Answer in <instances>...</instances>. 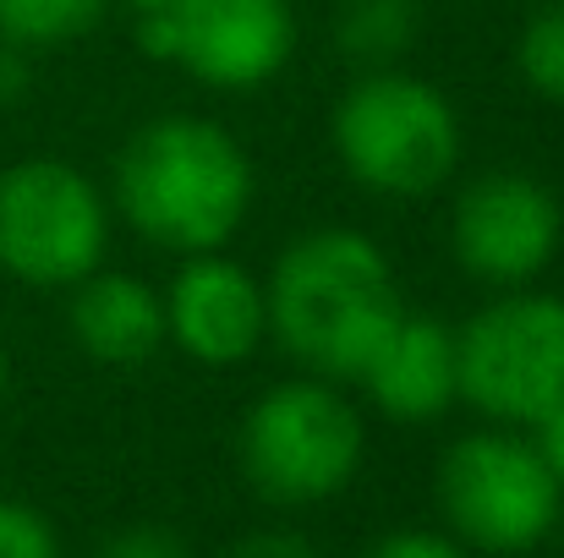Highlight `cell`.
Wrapping results in <instances>:
<instances>
[{"label": "cell", "mask_w": 564, "mask_h": 558, "mask_svg": "<svg viewBox=\"0 0 564 558\" xmlns=\"http://www.w3.org/2000/svg\"><path fill=\"white\" fill-rule=\"evenodd\" d=\"M422 28V0H340L335 39L357 66H394Z\"/></svg>", "instance_id": "obj_13"}, {"label": "cell", "mask_w": 564, "mask_h": 558, "mask_svg": "<svg viewBox=\"0 0 564 558\" xmlns=\"http://www.w3.org/2000/svg\"><path fill=\"white\" fill-rule=\"evenodd\" d=\"M33 94V50L0 39V105H22Z\"/></svg>", "instance_id": "obj_20"}, {"label": "cell", "mask_w": 564, "mask_h": 558, "mask_svg": "<svg viewBox=\"0 0 564 558\" xmlns=\"http://www.w3.org/2000/svg\"><path fill=\"white\" fill-rule=\"evenodd\" d=\"M263 307L280 351L329 383H362L405 318L389 252L346 225L285 241L263 280Z\"/></svg>", "instance_id": "obj_1"}, {"label": "cell", "mask_w": 564, "mask_h": 558, "mask_svg": "<svg viewBox=\"0 0 564 558\" xmlns=\"http://www.w3.org/2000/svg\"><path fill=\"white\" fill-rule=\"evenodd\" d=\"M110 252V203L72 160L33 154L0 171V274L72 291Z\"/></svg>", "instance_id": "obj_6"}, {"label": "cell", "mask_w": 564, "mask_h": 558, "mask_svg": "<svg viewBox=\"0 0 564 558\" xmlns=\"http://www.w3.org/2000/svg\"><path fill=\"white\" fill-rule=\"evenodd\" d=\"M225 558H324V554H318L307 537H296V532H252V537H241Z\"/></svg>", "instance_id": "obj_19"}, {"label": "cell", "mask_w": 564, "mask_h": 558, "mask_svg": "<svg viewBox=\"0 0 564 558\" xmlns=\"http://www.w3.org/2000/svg\"><path fill=\"white\" fill-rule=\"evenodd\" d=\"M138 11H160V6H171V0H132Z\"/></svg>", "instance_id": "obj_23"}, {"label": "cell", "mask_w": 564, "mask_h": 558, "mask_svg": "<svg viewBox=\"0 0 564 558\" xmlns=\"http://www.w3.org/2000/svg\"><path fill=\"white\" fill-rule=\"evenodd\" d=\"M66 329L77 351L99 368H143L165 346V296L127 274V269H94L88 280L72 285L66 302Z\"/></svg>", "instance_id": "obj_11"}, {"label": "cell", "mask_w": 564, "mask_h": 558, "mask_svg": "<svg viewBox=\"0 0 564 558\" xmlns=\"http://www.w3.org/2000/svg\"><path fill=\"white\" fill-rule=\"evenodd\" d=\"M460 400L499 427H538L564 405V296L505 291L455 329Z\"/></svg>", "instance_id": "obj_7"}, {"label": "cell", "mask_w": 564, "mask_h": 558, "mask_svg": "<svg viewBox=\"0 0 564 558\" xmlns=\"http://www.w3.org/2000/svg\"><path fill=\"white\" fill-rule=\"evenodd\" d=\"M362 389L389 422H438L460 400L455 329L438 318H400L389 346L362 372Z\"/></svg>", "instance_id": "obj_12"}, {"label": "cell", "mask_w": 564, "mask_h": 558, "mask_svg": "<svg viewBox=\"0 0 564 558\" xmlns=\"http://www.w3.org/2000/svg\"><path fill=\"white\" fill-rule=\"evenodd\" d=\"M532 433H538V438H532V444H538V455L549 460L554 482L564 488V405H554V411H549V416H543Z\"/></svg>", "instance_id": "obj_21"}, {"label": "cell", "mask_w": 564, "mask_h": 558, "mask_svg": "<svg viewBox=\"0 0 564 558\" xmlns=\"http://www.w3.org/2000/svg\"><path fill=\"white\" fill-rule=\"evenodd\" d=\"M516 66L538 99L564 105V0H543L527 17V28L516 39Z\"/></svg>", "instance_id": "obj_15"}, {"label": "cell", "mask_w": 564, "mask_h": 558, "mask_svg": "<svg viewBox=\"0 0 564 558\" xmlns=\"http://www.w3.org/2000/svg\"><path fill=\"white\" fill-rule=\"evenodd\" d=\"M6 389H11V357H6V346H0V400H6Z\"/></svg>", "instance_id": "obj_22"}, {"label": "cell", "mask_w": 564, "mask_h": 558, "mask_svg": "<svg viewBox=\"0 0 564 558\" xmlns=\"http://www.w3.org/2000/svg\"><path fill=\"white\" fill-rule=\"evenodd\" d=\"M138 50L214 94H258L296 55L291 0H171L138 11Z\"/></svg>", "instance_id": "obj_8"}, {"label": "cell", "mask_w": 564, "mask_h": 558, "mask_svg": "<svg viewBox=\"0 0 564 558\" xmlns=\"http://www.w3.org/2000/svg\"><path fill=\"white\" fill-rule=\"evenodd\" d=\"M94 558H187V548L165 526H127V532L105 537V548Z\"/></svg>", "instance_id": "obj_17"}, {"label": "cell", "mask_w": 564, "mask_h": 558, "mask_svg": "<svg viewBox=\"0 0 564 558\" xmlns=\"http://www.w3.org/2000/svg\"><path fill=\"white\" fill-rule=\"evenodd\" d=\"M362 416L329 378H291L263 389L241 416V471L269 504H324L362 471Z\"/></svg>", "instance_id": "obj_4"}, {"label": "cell", "mask_w": 564, "mask_h": 558, "mask_svg": "<svg viewBox=\"0 0 564 558\" xmlns=\"http://www.w3.org/2000/svg\"><path fill=\"white\" fill-rule=\"evenodd\" d=\"M438 510L471 554H532L560 526L564 488L532 438L482 427L444 449Z\"/></svg>", "instance_id": "obj_5"}, {"label": "cell", "mask_w": 564, "mask_h": 558, "mask_svg": "<svg viewBox=\"0 0 564 558\" xmlns=\"http://www.w3.org/2000/svg\"><path fill=\"white\" fill-rule=\"evenodd\" d=\"M258 171L247 143L192 110L143 121L116 154V208L121 219L176 258L225 252L247 225Z\"/></svg>", "instance_id": "obj_2"}, {"label": "cell", "mask_w": 564, "mask_h": 558, "mask_svg": "<svg viewBox=\"0 0 564 558\" xmlns=\"http://www.w3.org/2000/svg\"><path fill=\"white\" fill-rule=\"evenodd\" d=\"M110 0H0V39L17 50H55L83 39Z\"/></svg>", "instance_id": "obj_14"}, {"label": "cell", "mask_w": 564, "mask_h": 558, "mask_svg": "<svg viewBox=\"0 0 564 558\" xmlns=\"http://www.w3.org/2000/svg\"><path fill=\"white\" fill-rule=\"evenodd\" d=\"M362 558H477L466 543L455 537H433V532H389L378 537Z\"/></svg>", "instance_id": "obj_18"}, {"label": "cell", "mask_w": 564, "mask_h": 558, "mask_svg": "<svg viewBox=\"0 0 564 558\" xmlns=\"http://www.w3.org/2000/svg\"><path fill=\"white\" fill-rule=\"evenodd\" d=\"M564 241V208L554 186L527 171H482L460 186L449 208L455 263L499 291L532 285Z\"/></svg>", "instance_id": "obj_9"}, {"label": "cell", "mask_w": 564, "mask_h": 558, "mask_svg": "<svg viewBox=\"0 0 564 558\" xmlns=\"http://www.w3.org/2000/svg\"><path fill=\"white\" fill-rule=\"evenodd\" d=\"M160 296H165V340L197 368H241L269 340L263 280L225 252L182 258L176 280Z\"/></svg>", "instance_id": "obj_10"}, {"label": "cell", "mask_w": 564, "mask_h": 558, "mask_svg": "<svg viewBox=\"0 0 564 558\" xmlns=\"http://www.w3.org/2000/svg\"><path fill=\"white\" fill-rule=\"evenodd\" d=\"M329 143L362 192L427 197L460 171L466 132L455 105L427 77L373 66L340 94L329 116Z\"/></svg>", "instance_id": "obj_3"}, {"label": "cell", "mask_w": 564, "mask_h": 558, "mask_svg": "<svg viewBox=\"0 0 564 558\" xmlns=\"http://www.w3.org/2000/svg\"><path fill=\"white\" fill-rule=\"evenodd\" d=\"M0 558H61V537L33 504L0 499Z\"/></svg>", "instance_id": "obj_16"}]
</instances>
